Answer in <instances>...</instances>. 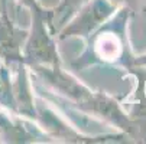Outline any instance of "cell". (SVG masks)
I'll return each instance as SVG.
<instances>
[{"label":"cell","instance_id":"6da1fadb","mask_svg":"<svg viewBox=\"0 0 146 144\" xmlns=\"http://www.w3.org/2000/svg\"><path fill=\"white\" fill-rule=\"evenodd\" d=\"M107 13H110L107 5L104 2H97L93 6H90L88 10H86V13L81 16L78 25H72L70 30L67 29V33L68 32H88L94 25H97L98 20L104 19V16Z\"/></svg>","mask_w":146,"mask_h":144},{"label":"cell","instance_id":"7a4b0ae2","mask_svg":"<svg viewBox=\"0 0 146 144\" xmlns=\"http://www.w3.org/2000/svg\"><path fill=\"white\" fill-rule=\"evenodd\" d=\"M145 59H146V58H145Z\"/></svg>","mask_w":146,"mask_h":144}]
</instances>
